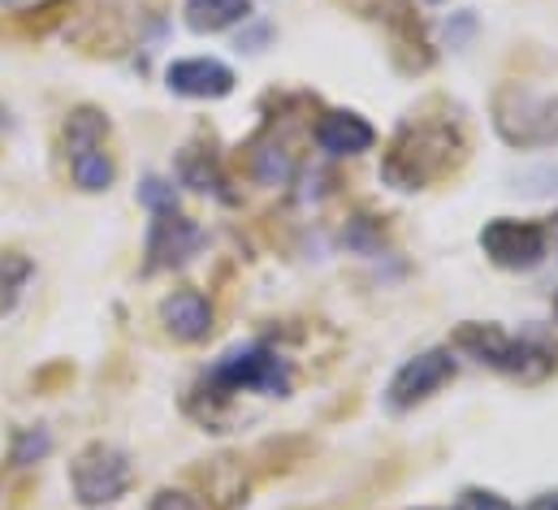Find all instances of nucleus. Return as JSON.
Instances as JSON below:
<instances>
[{"label":"nucleus","instance_id":"obj_1","mask_svg":"<svg viewBox=\"0 0 558 510\" xmlns=\"http://www.w3.org/2000/svg\"><path fill=\"white\" fill-rule=\"evenodd\" d=\"M468 156V138L454 118H412L390 138L381 160V182L395 191H424L454 173Z\"/></svg>","mask_w":558,"mask_h":510},{"label":"nucleus","instance_id":"obj_2","mask_svg":"<svg viewBox=\"0 0 558 510\" xmlns=\"http://www.w3.org/2000/svg\"><path fill=\"white\" fill-rule=\"evenodd\" d=\"M450 351H463L476 364H485L494 373H507V377H520V381H542L546 373H555L558 364V347L542 329H529V333L515 338L498 325H476V320L454 329Z\"/></svg>","mask_w":558,"mask_h":510},{"label":"nucleus","instance_id":"obj_3","mask_svg":"<svg viewBox=\"0 0 558 510\" xmlns=\"http://www.w3.org/2000/svg\"><path fill=\"white\" fill-rule=\"evenodd\" d=\"M294 385L290 364L281 360L274 347L265 342H247V347H234L226 351L208 373L204 381L195 385L199 398H213V402H226L234 393H265V398H286Z\"/></svg>","mask_w":558,"mask_h":510},{"label":"nucleus","instance_id":"obj_4","mask_svg":"<svg viewBox=\"0 0 558 510\" xmlns=\"http://www.w3.org/2000/svg\"><path fill=\"white\" fill-rule=\"evenodd\" d=\"M489 113H494V130L520 151L558 143V96L550 92H537L529 83H502L489 100Z\"/></svg>","mask_w":558,"mask_h":510},{"label":"nucleus","instance_id":"obj_5","mask_svg":"<svg viewBox=\"0 0 558 510\" xmlns=\"http://www.w3.org/2000/svg\"><path fill=\"white\" fill-rule=\"evenodd\" d=\"M65 156H70V178L78 191L100 195L113 186L118 165L109 156V118L100 109L83 105L65 118Z\"/></svg>","mask_w":558,"mask_h":510},{"label":"nucleus","instance_id":"obj_6","mask_svg":"<svg viewBox=\"0 0 558 510\" xmlns=\"http://www.w3.org/2000/svg\"><path fill=\"white\" fill-rule=\"evenodd\" d=\"M135 481V463L113 441H87L70 463V489L83 507H109L118 502Z\"/></svg>","mask_w":558,"mask_h":510},{"label":"nucleus","instance_id":"obj_7","mask_svg":"<svg viewBox=\"0 0 558 510\" xmlns=\"http://www.w3.org/2000/svg\"><path fill=\"white\" fill-rule=\"evenodd\" d=\"M481 252L489 255V264L507 268V272H529L537 268L550 252V230L542 221H515V217H494L481 230Z\"/></svg>","mask_w":558,"mask_h":510},{"label":"nucleus","instance_id":"obj_8","mask_svg":"<svg viewBox=\"0 0 558 510\" xmlns=\"http://www.w3.org/2000/svg\"><path fill=\"white\" fill-rule=\"evenodd\" d=\"M459 373V360L450 347H433V351H420L416 360H408L395 377H390V389H386V402L390 411H412L420 402H428L441 385L454 381Z\"/></svg>","mask_w":558,"mask_h":510},{"label":"nucleus","instance_id":"obj_9","mask_svg":"<svg viewBox=\"0 0 558 510\" xmlns=\"http://www.w3.org/2000/svg\"><path fill=\"white\" fill-rule=\"evenodd\" d=\"M204 247V230L182 217L178 208L173 212H151V226H147V247H143V272H165V268H182L191 255Z\"/></svg>","mask_w":558,"mask_h":510},{"label":"nucleus","instance_id":"obj_10","mask_svg":"<svg viewBox=\"0 0 558 510\" xmlns=\"http://www.w3.org/2000/svg\"><path fill=\"white\" fill-rule=\"evenodd\" d=\"M165 87L182 100H226L234 92V70L213 57H186L165 70Z\"/></svg>","mask_w":558,"mask_h":510},{"label":"nucleus","instance_id":"obj_11","mask_svg":"<svg viewBox=\"0 0 558 510\" xmlns=\"http://www.w3.org/2000/svg\"><path fill=\"white\" fill-rule=\"evenodd\" d=\"M160 325L169 338L195 347V342H208L213 329H217V316H213V303L199 294V290H173L160 299Z\"/></svg>","mask_w":558,"mask_h":510},{"label":"nucleus","instance_id":"obj_12","mask_svg":"<svg viewBox=\"0 0 558 510\" xmlns=\"http://www.w3.org/2000/svg\"><path fill=\"white\" fill-rule=\"evenodd\" d=\"M377 143V130L368 126L360 113H347V109H333L316 122V147L325 156H360Z\"/></svg>","mask_w":558,"mask_h":510},{"label":"nucleus","instance_id":"obj_13","mask_svg":"<svg viewBox=\"0 0 558 510\" xmlns=\"http://www.w3.org/2000/svg\"><path fill=\"white\" fill-rule=\"evenodd\" d=\"M178 178H182V186L204 191V195H217L221 204H234V199H239L234 191H226L230 182H226L217 156L204 151V147H182V156H178Z\"/></svg>","mask_w":558,"mask_h":510},{"label":"nucleus","instance_id":"obj_14","mask_svg":"<svg viewBox=\"0 0 558 510\" xmlns=\"http://www.w3.org/2000/svg\"><path fill=\"white\" fill-rule=\"evenodd\" d=\"M247 13H252V0H186L182 4V17L195 35L230 31L234 22H247Z\"/></svg>","mask_w":558,"mask_h":510},{"label":"nucleus","instance_id":"obj_15","mask_svg":"<svg viewBox=\"0 0 558 510\" xmlns=\"http://www.w3.org/2000/svg\"><path fill=\"white\" fill-rule=\"evenodd\" d=\"M31 277H35V259L31 255H0V316H9L22 303V290L31 286Z\"/></svg>","mask_w":558,"mask_h":510},{"label":"nucleus","instance_id":"obj_16","mask_svg":"<svg viewBox=\"0 0 558 510\" xmlns=\"http://www.w3.org/2000/svg\"><path fill=\"white\" fill-rule=\"evenodd\" d=\"M252 178L265 186H281L290 178V151L281 147L278 138H260L252 147Z\"/></svg>","mask_w":558,"mask_h":510},{"label":"nucleus","instance_id":"obj_17","mask_svg":"<svg viewBox=\"0 0 558 510\" xmlns=\"http://www.w3.org/2000/svg\"><path fill=\"white\" fill-rule=\"evenodd\" d=\"M48 450H52V433H48V428H17V433H13L9 463H13V467H31V463L48 459Z\"/></svg>","mask_w":558,"mask_h":510},{"label":"nucleus","instance_id":"obj_18","mask_svg":"<svg viewBox=\"0 0 558 510\" xmlns=\"http://www.w3.org/2000/svg\"><path fill=\"white\" fill-rule=\"evenodd\" d=\"M140 204L147 212H173V208H178V191H173V182H165V178H143Z\"/></svg>","mask_w":558,"mask_h":510},{"label":"nucleus","instance_id":"obj_19","mask_svg":"<svg viewBox=\"0 0 558 510\" xmlns=\"http://www.w3.org/2000/svg\"><path fill=\"white\" fill-rule=\"evenodd\" d=\"M459 510H515V507L502 494H494V489H463Z\"/></svg>","mask_w":558,"mask_h":510},{"label":"nucleus","instance_id":"obj_20","mask_svg":"<svg viewBox=\"0 0 558 510\" xmlns=\"http://www.w3.org/2000/svg\"><path fill=\"white\" fill-rule=\"evenodd\" d=\"M147 510H204V507H199V498H191L186 489H160Z\"/></svg>","mask_w":558,"mask_h":510},{"label":"nucleus","instance_id":"obj_21","mask_svg":"<svg viewBox=\"0 0 558 510\" xmlns=\"http://www.w3.org/2000/svg\"><path fill=\"white\" fill-rule=\"evenodd\" d=\"M524 510H558V489H546V494H537L533 502Z\"/></svg>","mask_w":558,"mask_h":510},{"label":"nucleus","instance_id":"obj_22","mask_svg":"<svg viewBox=\"0 0 558 510\" xmlns=\"http://www.w3.org/2000/svg\"><path fill=\"white\" fill-rule=\"evenodd\" d=\"M0 4H17V0H0Z\"/></svg>","mask_w":558,"mask_h":510},{"label":"nucleus","instance_id":"obj_23","mask_svg":"<svg viewBox=\"0 0 558 510\" xmlns=\"http://www.w3.org/2000/svg\"><path fill=\"white\" fill-rule=\"evenodd\" d=\"M433 4H441V0H433Z\"/></svg>","mask_w":558,"mask_h":510},{"label":"nucleus","instance_id":"obj_24","mask_svg":"<svg viewBox=\"0 0 558 510\" xmlns=\"http://www.w3.org/2000/svg\"><path fill=\"white\" fill-rule=\"evenodd\" d=\"M555 312H558V303H555Z\"/></svg>","mask_w":558,"mask_h":510}]
</instances>
